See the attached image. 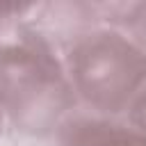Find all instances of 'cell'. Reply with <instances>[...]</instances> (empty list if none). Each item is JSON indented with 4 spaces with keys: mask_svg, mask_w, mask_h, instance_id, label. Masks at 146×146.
<instances>
[{
    "mask_svg": "<svg viewBox=\"0 0 146 146\" xmlns=\"http://www.w3.org/2000/svg\"><path fill=\"white\" fill-rule=\"evenodd\" d=\"M73 78L82 96L110 112L121 110L146 78V55L119 34H91L71 57Z\"/></svg>",
    "mask_w": 146,
    "mask_h": 146,
    "instance_id": "2",
    "label": "cell"
},
{
    "mask_svg": "<svg viewBox=\"0 0 146 146\" xmlns=\"http://www.w3.org/2000/svg\"><path fill=\"white\" fill-rule=\"evenodd\" d=\"M62 146H146V137L121 125L87 121L73 125L66 132Z\"/></svg>",
    "mask_w": 146,
    "mask_h": 146,
    "instance_id": "3",
    "label": "cell"
},
{
    "mask_svg": "<svg viewBox=\"0 0 146 146\" xmlns=\"http://www.w3.org/2000/svg\"><path fill=\"white\" fill-rule=\"evenodd\" d=\"M68 96L57 64L34 46L0 48V105L25 128L41 130L64 110Z\"/></svg>",
    "mask_w": 146,
    "mask_h": 146,
    "instance_id": "1",
    "label": "cell"
},
{
    "mask_svg": "<svg viewBox=\"0 0 146 146\" xmlns=\"http://www.w3.org/2000/svg\"><path fill=\"white\" fill-rule=\"evenodd\" d=\"M135 121H137V125L141 128V132L146 137V91H144V96L139 98V103L135 107Z\"/></svg>",
    "mask_w": 146,
    "mask_h": 146,
    "instance_id": "4",
    "label": "cell"
}]
</instances>
